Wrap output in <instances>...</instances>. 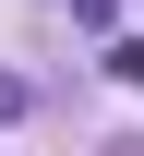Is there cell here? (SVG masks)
<instances>
[{"label": "cell", "mask_w": 144, "mask_h": 156, "mask_svg": "<svg viewBox=\"0 0 144 156\" xmlns=\"http://www.w3.org/2000/svg\"><path fill=\"white\" fill-rule=\"evenodd\" d=\"M0 120H24V84H12V72H0Z\"/></svg>", "instance_id": "cell-1"}]
</instances>
